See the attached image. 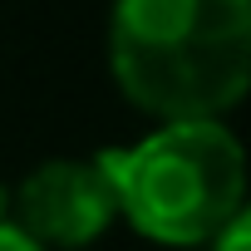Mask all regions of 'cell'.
Instances as JSON below:
<instances>
[{
	"label": "cell",
	"mask_w": 251,
	"mask_h": 251,
	"mask_svg": "<svg viewBox=\"0 0 251 251\" xmlns=\"http://www.w3.org/2000/svg\"><path fill=\"white\" fill-rule=\"evenodd\" d=\"M108 74L153 123L226 118L251 89V0H113Z\"/></svg>",
	"instance_id": "obj_1"
},
{
	"label": "cell",
	"mask_w": 251,
	"mask_h": 251,
	"mask_svg": "<svg viewBox=\"0 0 251 251\" xmlns=\"http://www.w3.org/2000/svg\"><path fill=\"white\" fill-rule=\"evenodd\" d=\"M118 217L153 246H207L246 212V148L226 118L153 123L138 143L94 153Z\"/></svg>",
	"instance_id": "obj_2"
},
{
	"label": "cell",
	"mask_w": 251,
	"mask_h": 251,
	"mask_svg": "<svg viewBox=\"0 0 251 251\" xmlns=\"http://www.w3.org/2000/svg\"><path fill=\"white\" fill-rule=\"evenodd\" d=\"M10 222L45 251H84L118 222V202L99 158H45L10 192Z\"/></svg>",
	"instance_id": "obj_3"
},
{
	"label": "cell",
	"mask_w": 251,
	"mask_h": 251,
	"mask_svg": "<svg viewBox=\"0 0 251 251\" xmlns=\"http://www.w3.org/2000/svg\"><path fill=\"white\" fill-rule=\"evenodd\" d=\"M202 251H251V207H246L241 217H231Z\"/></svg>",
	"instance_id": "obj_4"
},
{
	"label": "cell",
	"mask_w": 251,
	"mask_h": 251,
	"mask_svg": "<svg viewBox=\"0 0 251 251\" xmlns=\"http://www.w3.org/2000/svg\"><path fill=\"white\" fill-rule=\"evenodd\" d=\"M0 251H45V246H35L15 222H0Z\"/></svg>",
	"instance_id": "obj_5"
},
{
	"label": "cell",
	"mask_w": 251,
	"mask_h": 251,
	"mask_svg": "<svg viewBox=\"0 0 251 251\" xmlns=\"http://www.w3.org/2000/svg\"><path fill=\"white\" fill-rule=\"evenodd\" d=\"M0 222H10V187L0 182Z\"/></svg>",
	"instance_id": "obj_6"
}]
</instances>
